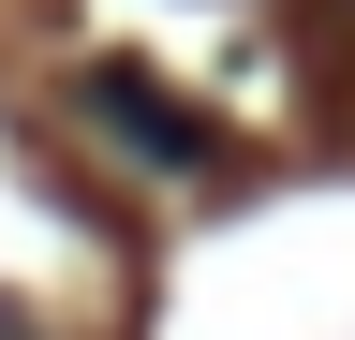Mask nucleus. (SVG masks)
<instances>
[{
  "label": "nucleus",
  "mask_w": 355,
  "mask_h": 340,
  "mask_svg": "<svg viewBox=\"0 0 355 340\" xmlns=\"http://www.w3.org/2000/svg\"><path fill=\"white\" fill-rule=\"evenodd\" d=\"M89 118H104L133 163H163V178H207V163H222V134L163 89V74H133V60H89Z\"/></svg>",
  "instance_id": "obj_1"
}]
</instances>
